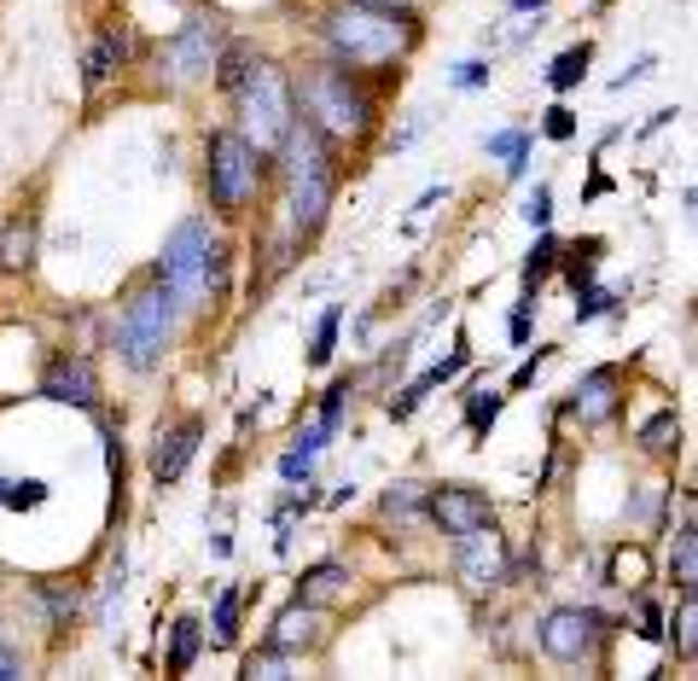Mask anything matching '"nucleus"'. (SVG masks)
<instances>
[{
    "label": "nucleus",
    "mask_w": 698,
    "mask_h": 681,
    "mask_svg": "<svg viewBox=\"0 0 698 681\" xmlns=\"http://www.w3.org/2000/svg\"><path fill=\"white\" fill-rule=\"evenodd\" d=\"M280 158H285V210H292V233L297 240H315L332 216V198H338L332 146H327V134L297 111L280 134Z\"/></svg>",
    "instance_id": "f257e3e1"
},
{
    "label": "nucleus",
    "mask_w": 698,
    "mask_h": 681,
    "mask_svg": "<svg viewBox=\"0 0 698 681\" xmlns=\"http://www.w3.org/2000/svg\"><path fill=\"white\" fill-rule=\"evenodd\" d=\"M297 111L327 134V141H367L372 134V99L344 64H315L297 82Z\"/></svg>",
    "instance_id": "f03ea898"
},
{
    "label": "nucleus",
    "mask_w": 698,
    "mask_h": 681,
    "mask_svg": "<svg viewBox=\"0 0 698 681\" xmlns=\"http://www.w3.org/2000/svg\"><path fill=\"white\" fill-rule=\"evenodd\" d=\"M414 12H379V7H350L327 19V41L350 64H396L414 47Z\"/></svg>",
    "instance_id": "7ed1b4c3"
},
{
    "label": "nucleus",
    "mask_w": 698,
    "mask_h": 681,
    "mask_svg": "<svg viewBox=\"0 0 698 681\" xmlns=\"http://www.w3.org/2000/svg\"><path fill=\"white\" fill-rule=\"evenodd\" d=\"M216 275H221V251L210 245V228H204L198 216L181 221L163 240L158 285L175 297V309H193V303H204V292H216Z\"/></svg>",
    "instance_id": "20e7f679"
},
{
    "label": "nucleus",
    "mask_w": 698,
    "mask_h": 681,
    "mask_svg": "<svg viewBox=\"0 0 698 681\" xmlns=\"http://www.w3.org/2000/svg\"><path fill=\"white\" fill-rule=\"evenodd\" d=\"M233 99H240V117H245V141L257 151L280 146L285 123L297 117L292 82H285V71H280V64H268V59H250V71H245L240 88H233Z\"/></svg>",
    "instance_id": "39448f33"
},
{
    "label": "nucleus",
    "mask_w": 698,
    "mask_h": 681,
    "mask_svg": "<svg viewBox=\"0 0 698 681\" xmlns=\"http://www.w3.org/2000/svg\"><path fill=\"white\" fill-rule=\"evenodd\" d=\"M204 181H210V204L221 216H240L250 198H257L262 181V151L245 141L240 129H216L210 146H204Z\"/></svg>",
    "instance_id": "423d86ee"
},
{
    "label": "nucleus",
    "mask_w": 698,
    "mask_h": 681,
    "mask_svg": "<svg viewBox=\"0 0 698 681\" xmlns=\"http://www.w3.org/2000/svg\"><path fill=\"white\" fill-rule=\"evenodd\" d=\"M169 327H175V297H169L163 285L134 292L123 320H117V350H123V362L134 373H151V367H158V355H163V344H169Z\"/></svg>",
    "instance_id": "0eeeda50"
},
{
    "label": "nucleus",
    "mask_w": 698,
    "mask_h": 681,
    "mask_svg": "<svg viewBox=\"0 0 698 681\" xmlns=\"http://www.w3.org/2000/svg\"><path fill=\"white\" fill-rule=\"evenodd\" d=\"M593 646H600V611H588V606H559V611H548V623H541V653H548V658L583 664Z\"/></svg>",
    "instance_id": "6e6552de"
},
{
    "label": "nucleus",
    "mask_w": 698,
    "mask_h": 681,
    "mask_svg": "<svg viewBox=\"0 0 698 681\" xmlns=\"http://www.w3.org/2000/svg\"><path fill=\"white\" fill-rule=\"evenodd\" d=\"M425 507H431V519L442 524V536H454V542L495 524V507H489V496H478V489H466V484L425 489Z\"/></svg>",
    "instance_id": "1a4fd4ad"
},
{
    "label": "nucleus",
    "mask_w": 698,
    "mask_h": 681,
    "mask_svg": "<svg viewBox=\"0 0 698 681\" xmlns=\"http://www.w3.org/2000/svg\"><path fill=\"white\" fill-rule=\"evenodd\" d=\"M216 53H221V29L210 19H193L175 41L163 47V64H169L175 82H198V76L216 71Z\"/></svg>",
    "instance_id": "9d476101"
},
{
    "label": "nucleus",
    "mask_w": 698,
    "mask_h": 681,
    "mask_svg": "<svg viewBox=\"0 0 698 681\" xmlns=\"http://www.w3.org/2000/svg\"><path fill=\"white\" fill-rule=\"evenodd\" d=\"M41 397H53V402H76V408H94L99 379H94L88 355H53V362H47V373H41Z\"/></svg>",
    "instance_id": "9b49d317"
},
{
    "label": "nucleus",
    "mask_w": 698,
    "mask_h": 681,
    "mask_svg": "<svg viewBox=\"0 0 698 681\" xmlns=\"http://www.w3.org/2000/svg\"><path fill=\"white\" fill-rule=\"evenodd\" d=\"M198 437H204L198 419H181V425H169V431H158V449H151V478H158V484H181V472L193 466V454H198Z\"/></svg>",
    "instance_id": "f8f14e48"
},
{
    "label": "nucleus",
    "mask_w": 698,
    "mask_h": 681,
    "mask_svg": "<svg viewBox=\"0 0 698 681\" xmlns=\"http://www.w3.org/2000/svg\"><path fill=\"white\" fill-rule=\"evenodd\" d=\"M460 576H466V588H495L501 583V536H495V524L489 531H472V536H460Z\"/></svg>",
    "instance_id": "ddd939ff"
},
{
    "label": "nucleus",
    "mask_w": 698,
    "mask_h": 681,
    "mask_svg": "<svg viewBox=\"0 0 698 681\" xmlns=\"http://www.w3.org/2000/svg\"><path fill=\"white\" fill-rule=\"evenodd\" d=\"M617 390H623V373L617 367H593L583 385H576V414H583L588 425H605L611 414H617Z\"/></svg>",
    "instance_id": "4468645a"
},
{
    "label": "nucleus",
    "mask_w": 698,
    "mask_h": 681,
    "mask_svg": "<svg viewBox=\"0 0 698 681\" xmlns=\"http://www.w3.org/2000/svg\"><path fill=\"white\" fill-rule=\"evenodd\" d=\"M472 362V350H466V338H454V355H449V362H437V367H425L419 373V379L414 385H407L402 390V397H390V414H396V419H407V414H414V408L425 402V390H437V385H449L454 379V373L460 367H466Z\"/></svg>",
    "instance_id": "2eb2a0df"
},
{
    "label": "nucleus",
    "mask_w": 698,
    "mask_h": 681,
    "mask_svg": "<svg viewBox=\"0 0 698 681\" xmlns=\"http://www.w3.org/2000/svg\"><path fill=\"white\" fill-rule=\"evenodd\" d=\"M268 641L285 646V653H297V646H320V606H309V600L285 606L274 618V629H268Z\"/></svg>",
    "instance_id": "dca6fc26"
},
{
    "label": "nucleus",
    "mask_w": 698,
    "mask_h": 681,
    "mask_svg": "<svg viewBox=\"0 0 698 681\" xmlns=\"http://www.w3.org/2000/svg\"><path fill=\"white\" fill-rule=\"evenodd\" d=\"M29 263H36V221L12 216L7 228H0V268H7V275H24Z\"/></svg>",
    "instance_id": "f3484780"
},
{
    "label": "nucleus",
    "mask_w": 698,
    "mask_h": 681,
    "mask_svg": "<svg viewBox=\"0 0 698 681\" xmlns=\"http://www.w3.org/2000/svg\"><path fill=\"white\" fill-rule=\"evenodd\" d=\"M123 59H128V29H106L88 53V88H99L111 71H123Z\"/></svg>",
    "instance_id": "a211bd4d"
},
{
    "label": "nucleus",
    "mask_w": 698,
    "mask_h": 681,
    "mask_svg": "<svg viewBox=\"0 0 698 681\" xmlns=\"http://www.w3.org/2000/svg\"><path fill=\"white\" fill-rule=\"evenodd\" d=\"M350 583H355V576H350L344 566H315L309 576H303L297 600H309V606H320V600H338V594H350Z\"/></svg>",
    "instance_id": "6ab92c4d"
},
{
    "label": "nucleus",
    "mask_w": 698,
    "mask_h": 681,
    "mask_svg": "<svg viewBox=\"0 0 698 681\" xmlns=\"http://www.w3.org/2000/svg\"><path fill=\"white\" fill-rule=\"evenodd\" d=\"M640 449L646 454H675L681 449V419H675V408H663V414H652L640 425Z\"/></svg>",
    "instance_id": "aec40b11"
},
{
    "label": "nucleus",
    "mask_w": 698,
    "mask_h": 681,
    "mask_svg": "<svg viewBox=\"0 0 698 681\" xmlns=\"http://www.w3.org/2000/svg\"><path fill=\"white\" fill-rule=\"evenodd\" d=\"M483 146H489V158L506 163V175H524V158H530V134L524 129H495Z\"/></svg>",
    "instance_id": "412c9836"
},
{
    "label": "nucleus",
    "mask_w": 698,
    "mask_h": 681,
    "mask_svg": "<svg viewBox=\"0 0 698 681\" xmlns=\"http://www.w3.org/2000/svg\"><path fill=\"white\" fill-rule=\"evenodd\" d=\"M588 59H593V47L583 41V47H565V53L553 59V71H548V88H559V94H571L576 82L588 76Z\"/></svg>",
    "instance_id": "4be33fe9"
},
{
    "label": "nucleus",
    "mask_w": 698,
    "mask_h": 681,
    "mask_svg": "<svg viewBox=\"0 0 698 681\" xmlns=\"http://www.w3.org/2000/svg\"><path fill=\"white\" fill-rule=\"evenodd\" d=\"M670 576H675V588H693L698 583V536H693V524H681V531H675Z\"/></svg>",
    "instance_id": "5701e85b"
},
{
    "label": "nucleus",
    "mask_w": 698,
    "mask_h": 681,
    "mask_svg": "<svg viewBox=\"0 0 698 681\" xmlns=\"http://www.w3.org/2000/svg\"><path fill=\"white\" fill-rule=\"evenodd\" d=\"M198 646H204V623L198 618H181L175 623V646H169V670L186 676V670H193V658H198Z\"/></svg>",
    "instance_id": "b1692460"
},
{
    "label": "nucleus",
    "mask_w": 698,
    "mask_h": 681,
    "mask_svg": "<svg viewBox=\"0 0 698 681\" xmlns=\"http://www.w3.org/2000/svg\"><path fill=\"white\" fill-rule=\"evenodd\" d=\"M245 676H250V681H257V676H262V681H280V676H292V653L268 641L262 653H250V658H245Z\"/></svg>",
    "instance_id": "393cba45"
},
{
    "label": "nucleus",
    "mask_w": 698,
    "mask_h": 681,
    "mask_svg": "<svg viewBox=\"0 0 698 681\" xmlns=\"http://www.w3.org/2000/svg\"><path fill=\"white\" fill-rule=\"evenodd\" d=\"M210 629H216L221 646L240 635V588H221V594H216V618H210Z\"/></svg>",
    "instance_id": "a878e982"
},
{
    "label": "nucleus",
    "mask_w": 698,
    "mask_h": 681,
    "mask_svg": "<svg viewBox=\"0 0 698 681\" xmlns=\"http://www.w3.org/2000/svg\"><path fill=\"white\" fill-rule=\"evenodd\" d=\"M350 390H355L350 379H338V385L327 390V402H320V419H315V425H320V431H327V437H338V425H344V408H350Z\"/></svg>",
    "instance_id": "bb28decb"
},
{
    "label": "nucleus",
    "mask_w": 698,
    "mask_h": 681,
    "mask_svg": "<svg viewBox=\"0 0 698 681\" xmlns=\"http://www.w3.org/2000/svg\"><path fill=\"white\" fill-rule=\"evenodd\" d=\"M338 320H344V309L332 303V309L320 315V332H315V350H309V362H315V367H327V362H332V350H338Z\"/></svg>",
    "instance_id": "cd10ccee"
},
{
    "label": "nucleus",
    "mask_w": 698,
    "mask_h": 681,
    "mask_svg": "<svg viewBox=\"0 0 698 681\" xmlns=\"http://www.w3.org/2000/svg\"><path fill=\"white\" fill-rule=\"evenodd\" d=\"M419 507H425V484H396V489L384 496V513H390V519H414Z\"/></svg>",
    "instance_id": "c85d7f7f"
},
{
    "label": "nucleus",
    "mask_w": 698,
    "mask_h": 681,
    "mask_svg": "<svg viewBox=\"0 0 698 681\" xmlns=\"http://www.w3.org/2000/svg\"><path fill=\"white\" fill-rule=\"evenodd\" d=\"M495 414H501V397H495V390H472V408H466V425H472V431H489V425H495Z\"/></svg>",
    "instance_id": "c756f323"
},
{
    "label": "nucleus",
    "mask_w": 698,
    "mask_h": 681,
    "mask_svg": "<svg viewBox=\"0 0 698 681\" xmlns=\"http://www.w3.org/2000/svg\"><path fill=\"white\" fill-rule=\"evenodd\" d=\"M693 623H698V606H693V588H687V600H681L675 623H670V635H675V653H681V658H693Z\"/></svg>",
    "instance_id": "7c9ffc66"
},
{
    "label": "nucleus",
    "mask_w": 698,
    "mask_h": 681,
    "mask_svg": "<svg viewBox=\"0 0 698 681\" xmlns=\"http://www.w3.org/2000/svg\"><path fill=\"white\" fill-rule=\"evenodd\" d=\"M41 501H47V484H41V478L0 484V507H41Z\"/></svg>",
    "instance_id": "2f4dec72"
},
{
    "label": "nucleus",
    "mask_w": 698,
    "mask_h": 681,
    "mask_svg": "<svg viewBox=\"0 0 698 681\" xmlns=\"http://www.w3.org/2000/svg\"><path fill=\"white\" fill-rule=\"evenodd\" d=\"M640 576H646V554H640V548H623L617 566H611V583H617V588H635Z\"/></svg>",
    "instance_id": "473e14b6"
},
{
    "label": "nucleus",
    "mask_w": 698,
    "mask_h": 681,
    "mask_svg": "<svg viewBox=\"0 0 698 681\" xmlns=\"http://www.w3.org/2000/svg\"><path fill=\"white\" fill-rule=\"evenodd\" d=\"M553 257H559V240H548V233H541V240H536V251H530V263H524V285H536L541 275H548V268H553Z\"/></svg>",
    "instance_id": "72a5a7b5"
},
{
    "label": "nucleus",
    "mask_w": 698,
    "mask_h": 681,
    "mask_svg": "<svg viewBox=\"0 0 698 681\" xmlns=\"http://www.w3.org/2000/svg\"><path fill=\"white\" fill-rule=\"evenodd\" d=\"M524 216H530V228H548L553 221V186H536L530 204H524Z\"/></svg>",
    "instance_id": "f704fd0d"
},
{
    "label": "nucleus",
    "mask_w": 698,
    "mask_h": 681,
    "mask_svg": "<svg viewBox=\"0 0 698 681\" xmlns=\"http://www.w3.org/2000/svg\"><path fill=\"white\" fill-rule=\"evenodd\" d=\"M576 297H583V303H576V320H593V315H605L611 303H617L611 292H583V285H576Z\"/></svg>",
    "instance_id": "c9c22d12"
},
{
    "label": "nucleus",
    "mask_w": 698,
    "mask_h": 681,
    "mask_svg": "<svg viewBox=\"0 0 698 681\" xmlns=\"http://www.w3.org/2000/svg\"><path fill=\"white\" fill-rule=\"evenodd\" d=\"M483 82H489V64H483V59H466V64L454 71V88H483Z\"/></svg>",
    "instance_id": "e433bc0d"
},
{
    "label": "nucleus",
    "mask_w": 698,
    "mask_h": 681,
    "mask_svg": "<svg viewBox=\"0 0 698 681\" xmlns=\"http://www.w3.org/2000/svg\"><path fill=\"white\" fill-rule=\"evenodd\" d=\"M12 676H24V658H19V646L0 635V681H12Z\"/></svg>",
    "instance_id": "4c0bfd02"
},
{
    "label": "nucleus",
    "mask_w": 698,
    "mask_h": 681,
    "mask_svg": "<svg viewBox=\"0 0 698 681\" xmlns=\"http://www.w3.org/2000/svg\"><path fill=\"white\" fill-rule=\"evenodd\" d=\"M548 134H553V141H571V134H576V117H571L565 106H553V111H548Z\"/></svg>",
    "instance_id": "58836bf2"
},
{
    "label": "nucleus",
    "mask_w": 698,
    "mask_h": 681,
    "mask_svg": "<svg viewBox=\"0 0 698 681\" xmlns=\"http://www.w3.org/2000/svg\"><path fill=\"white\" fill-rule=\"evenodd\" d=\"M309 466H315V461H309V454H297V449H292V454H285V461H280V472H285V478H292V484H297V478H309Z\"/></svg>",
    "instance_id": "ea45409f"
},
{
    "label": "nucleus",
    "mask_w": 698,
    "mask_h": 681,
    "mask_svg": "<svg viewBox=\"0 0 698 681\" xmlns=\"http://www.w3.org/2000/svg\"><path fill=\"white\" fill-rule=\"evenodd\" d=\"M541 362H548V350H536L530 362H524V367L513 373V385H518V390H524V385H536V373H541Z\"/></svg>",
    "instance_id": "a19ab883"
},
{
    "label": "nucleus",
    "mask_w": 698,
    "mask_h": 681,
    "mask_svg": "<svg viewBox=\"0 0 698 681\" xmlns=\"http://www.w3.org/2000/svg\"><path fill=\"white\" fill-rule=\"evenodd\" d=\"M640 623H646V629H640V635H652V641L663 635V611H658L652 600H646V606H640Z\"/></svg>",
    "instance_id": "79ce46f5"
},
{
    "label": "nucleus",
    "mask_w": 698,
    "mask_h": 681,
    "mask_svg": "<svg viewBox=\"0 0 698 681\" xmlns=\"http://www.w3.org/2000/svg\"><path fill=\"white\" fill-rule=\"evenodd\" d=\"M355 7H379V12H414V0H355Z\"/></svg>",
    "instance_id": "37998d69"
}]
</instances>
